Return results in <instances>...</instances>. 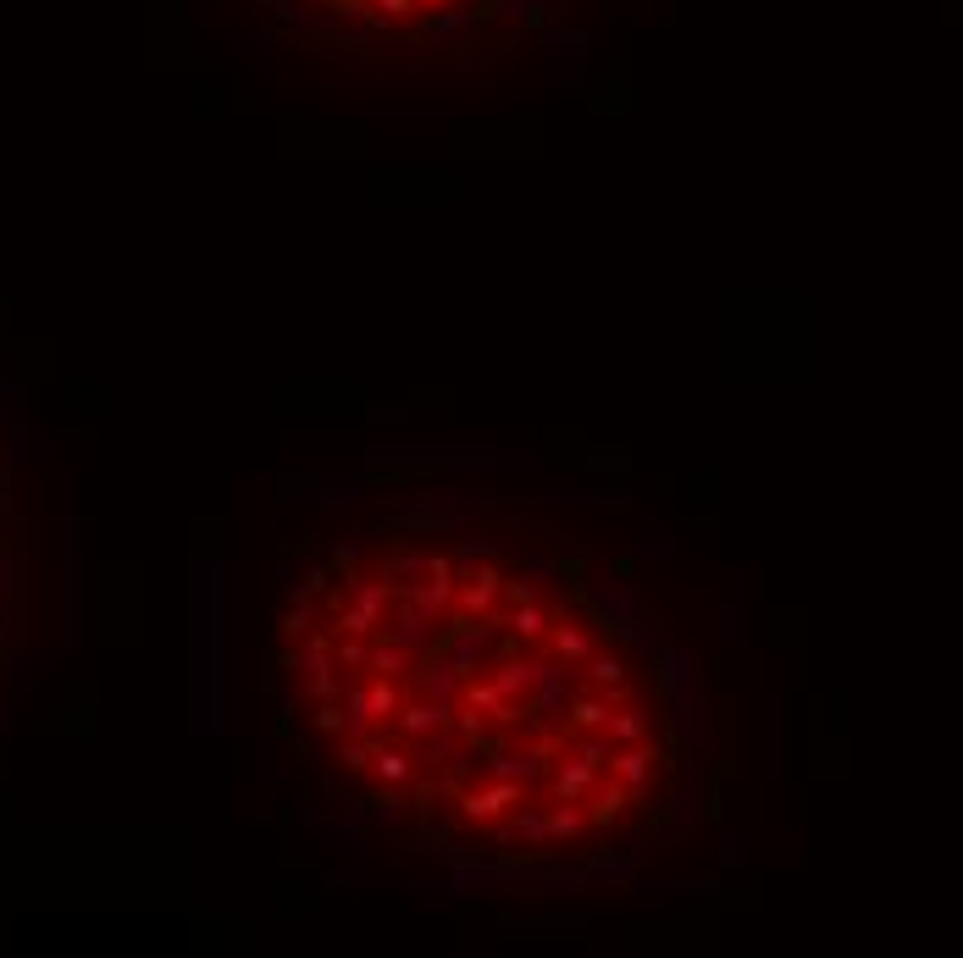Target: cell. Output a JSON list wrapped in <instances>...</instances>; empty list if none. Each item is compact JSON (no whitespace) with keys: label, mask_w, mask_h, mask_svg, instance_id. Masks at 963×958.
I'll return each instance as SVG.
<instances>
[{"label":"cell","mask_w":963,"mask_h":958,"mask_svg":"<svg viewBox=\"0 0 963 958\" xmlns=\"http://www.w3.org/2000/svg\"><path fill=\"white\" fill-rule=\"evenodd\" d=\"M34 610V499L23 466L0 444V676L17 665Z\"/></svg>","instance_id":"obj_2"},{"label":"cell","mask_w":963,"mask_h":958,"mask_svg":"<svg viewBox=\"0 0 963 958\" xmlns=\"http://www.w3.org/2000/svg\"><path fill=\"white\" fill-rule=\"evenodd\" d=\"M288 17L355 39H427L482 17L499 0H277Z\"/></svg>","instance_id":"obj_3"},{"label":"cell","mask_w":963,"mask_h":958,"mask_svg":"<svg viewBox=\"0 0 963 958\" xmlns=\"http://www.w3.org/2000/svg\"><path fill=\"white\" fill-rule=\"evenodd\" d=\"M261 698L310 798L454 870H604L687 792L654 632L576 554L471 510L305 521L272 571Z\"/></svg>","instance_id":"obj_1"}]
</instances>
